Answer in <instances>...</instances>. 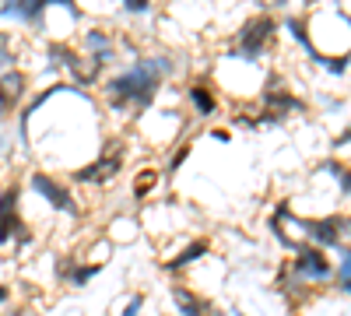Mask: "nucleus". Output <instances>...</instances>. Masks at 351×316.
<instances>
[{"mask_svg": "<svg viewBox=\"0 0 351 316\" xmlns=\"http://www.w3.org/2000/svg\"><path fill=\"white\" fill-rule=\"evenodd\" d=\"M169 64L165 60H141L134 64L127 74L112 77L109 81V95H112V109H127L130 102L137 109H148L152 106V95L158 92V81H162V71Z\"/></svg>", "mask_w": 351, "mask_h": 316, "instance_id": "f257e3e1", "label": "nucleus"}, {"mask_svg": "<svg viewBox=\"0 0 351 316\" xmlns=\"http://www.w3.org/2000/svg\"><path fill=\"white\" fill-rule=\"evenodd\" d=\"M295 281H309V284H324L330 281V264L319 246H299L295 250V264H291Z\"/></svg>", "mask_w": 351, "mask_h": 316, "instance_id": "f03ea898", "label": "nucleus"}, {"mask_svg": "<svg viewBox=\"0 0 351 316\" xmlns=\"http://www.w3.org/2000/svg\"><path fill=\"white\" fill-rule=\"evenodd\" d=\"M18 186H4L0 190V243H25L28 232H21V221H18Z\"/></svg>", "mask_w": 351, "mask_h": 316, "instance_id": "7ed1b4c3", "label": "nucleus"}, {"mask_svg": "<svg viewBox=\"0 0 351 316\" xmlns=\"http://www.w3.org/2000/svg\"><path fill=\"white\" fill-rule=\"evenodd\" d=\"M271 36H274V21H271V18L250 21L243 32H239V49H236V56H243V60H256Z\"/></svg>", "mask_w": 351, "mask_h": 316, "instance_id": "20e7f679", "label": "nucleus"}, {"mask_svg": "<svg viewBox=\"0 0 351 316\" xmlns=\"http://www.w3.org/2000/svg\"><path fill=\"white\" fill-rule=\"evenodd\" d=\"M32 190L43 197V200H49V204L56 208V211H64V215H77V204H74V197L56 183L53 176H46V172H32Z\"/></svg>", "mask_w": 351, "mask_h": 316, "instance_id": "39448f33", "label": "nucleus"}, {"mask_svg": "<svg viewBox=\"0 0 351 316\" xmlns=\"http://www.w3.org/2000/svg\"><path fill=\"white\" fill-rule=\"evenodd\" d=\"M302 228L319 243V246H341V232H344V218H324V221H302Z\"/></svg>", "mask_w": 351, "mask_h": 316, "instance_id": "423d86ee", "label": "nucleus"}, {"mask_svg": "<svg viewBox=\"0 0 351 316\" xmlns=\"http://www.w3.org/2000/svg\"><path fill=\"white\" fill-rule=\"evenodd\" d=\"M49 0H4V8H0V18H14V21H28L36 25L43 18Z\"/></svg>", "mask_w": 351, "mask_h": 316, "instance_id": "0eeeda50", "label": "nucleus"}, {"mask_svg": "<svg viewBox=\"0 0 351 316\" xmlns=\"http://www.w3.org/2000/svg\"><path fill=\"white\" fill-rule=\"evenodd\" d=\"M25 95V74H0V117H8V112L21 102Z\"/></svg>", "mask_w": 351, "mask_h": 316, "instance_id": "6e6552de", "label": "nucleus"}, {"mask_svg": "<svg viewBox=\"0 0 351 316\" xmlns=\"http://www.w3.org/2000/svg\"><path fill=\"white\" fill-rule=\"evenodd\" d=\"M112 172H120V158H99V162H92L88 169L74 172V180L77 183H102V180L112 176Z\"/></svg>", "mask_w": 351, "mask_h": 316, "instance_id": "1a4fd4ad", "label": "nucleus"}, {"mask_svg": "<svg viewBox=\"0 0 351 316\" xmlns=\"http://www.w3.org/2000/svg\"><path fill=\"white\" fill-rule=\"evenodd\" d=\"M176 309H180V316H218L208 302H200L193 292L186 289H176Z\"/></svg>", "mask_w": 351, "mask_h": 316, "instance_id": "9d476101", "label": "nucleus"}, {"mask_svg": "<svg viewBox=\"0 0 351 316\" xmlns=\"http://www.w3.org/2000/svg\"><path fill=\"white\" fill-rule=\"evenodd\" d=\"M190 102L197 106V112H200V117H211V112L218 109V99L208 92V88H204V84H197V88H190Z\"/></svg>", "mask_w": 351, "mask_h": 316, "instance_id": "9b49d317", "label": "nucleus"}, {"mask_svg": "<svg viewBox=\"0 0 351 316\" xmlns=\"http://www.w3.org/2000/svg\"><path fill=\"white\" fill-rule=\"evenodd\" d=\"M211 246L208 243H193L186 253H180V256H176V260H169V271H180V267H186V264H193L197 260V256H204V253H208Z\"/></svg>", "mask_w": 351, "mask_h": 316, "instance_id": "f8f14e48", "label": "nucleus"}, {"mask_svg": "<svg viewBox=\"0 0 351 316\" xmlns=\"http://www.w3.org/2000/svg\"><path fill=\"white\" fill-rule=\"evenodd\" d=\"M285 25H288L291 39H295V42H299V46H302L306 53H313V42H309V32H306V21H302V18H288Z\"/></svg>", "mask_w": 351, "mask_h": 316, "instance_id": "ddd939ff", "label": "nucleus"}, {"mask_svg": "<svg viewBox=\"0 0 351 316\" xmlns=\"http://www.w3.org/2000/svg\"><path fill=\"white\" fill-rule=\"evenodd\" d=\"M337 281H341V292L351 295V250H341V271H337Z\"/></svg>", "mask_w": 351, "mask_h": 316, "instance_id": "4468645a", "label": "nucleus"}, {"mask_svg": "<svg viewBox=\"0 0 351 316\" xmlns=\"http://www.w3.org/2000/svg\"><path fill=\"white\" fill-rule=\"evenodd\" d=\"M316 64H324L330 74H344L348 71V64H351V53H344V56H337V60H330V56H313Z\"/></svg>", "mask_w": 351, "mask_h": 316, "instance_id": "2eb2a0df", "label": "nucleus"}, {"mask_svg": "<svg viewBox=\"0 0 351 316\" xmlns=\"http://www.w3.org/2000/svg\"><path fill=\"white\" fill-rule=\"evenodd\" d=\"M155 180H158V176H155V169H144V172H141V180L134 183V197H148V186H152Z\"/></svg>", "mask_w": 351, "mask_h": 316, "instance_id": "dca6fc26", "label": "nucleus"}, {"mask_svg": "<svg viewBox=\"0 0 351 316\" xmlns=\"http://www.w3.org/2000/svg\"><path fill=\"white\" fill-rule=\"evenodd\" d=\"M99 271H102L99 264H88V267H77V271H71V281H74V284H84L88 278H95Z\"/></svg>", "mask_w": 351, "mask_h": 316, "instance_id": "f3484780", "label": "nucleus"}, {"mask_svg": "<svg viewBox=\"0 0 351 316\" xmlns=\"http://www.w3.org/2000/svg\"><path fill=\"white\" fill-rule=\"evenodd\" d=\"M14 64V53H11V42H8V36L0 32V71L4 67H11Z\"/></svg>", "mask_w": 351, "mask_h": 316, "instance_id": "a211bd4d", "label": "nucleus"}, {"mask_svg": "<svg viewBox=\"0 0 351 316\" xmlns=\"http://www.w3.org/2000/svg\"><path fill=\"white\" fill-rule=\"evenodd\" d=\"M123 8L134 11V14H144V11H148V0H123Z\"/></svg>", "mask_w": 351, "mask_h": 316, "instance_id": "6ab92c4d", "label": "nucleus"}, {"mask_svg": "<svg viewBox=\"0 0 351 316\" xmlns=\"http://www.w3.org/2000/svg\"><path fill=\"white\" fill-rule=\"evenodd\" d=\"M141 302H144V299H141V295H134V299L127 302V309H123V316H137V313H141Z\"/></svg>", "mask_w": 351, "mask_h": 316, "instance_id": "aec40b11", "label": "nucleus"}, {"mask_svg": "<svg viewBox=\"0 0 351 316\" xmlns=\"http://www.w3.org/2000/svg\"><path fill=\"white\" fill-rule=\"evenodd\" d=\"M186 151H190V148H180V151H176V155H172V165H169L172 172H176V169H180V165H183V158H186Z\"/></svg>", "mask_w": 351, "mask_h": 316, "instance_id": "412c9836", "label": "nucleus"}, {"mask_svg": "<svg viewBox=\"0 0 351 316\" xmlns=\"http://www.w3.org/2000/svg\"><path fill=\"white\" fill-rule=\"evenodd\" d=\"M8 295H11V292L4 289V284H0V302H8Z\"/></svg>", "mask_w": 351, "mask_h": 316, "instance_id": "4be33fe9", "label": "nucleus"}, {"mask_svg": "<svg viewBox=\"0 0 351 316\" xmlns=\"http://www.w3.org/2000/svg\"><path fill=\"white\" fill-rule=\"evenodd\" d=\"M344 232L351 236V218H344Z\"/></svg>", "mask_w": 351, "mask_h": 316, "instance_id": "5701e85b", "label": "nucleus"}, {"mask_svg": "<svg viewBox=\"0 0 351 316\" xmlns=\"http://www.w3.org/2000/svg\"><path fill=\"white\" fill-rule=\"evenodd\" d=\"M236 316H243V313H236Z\"/></svg>", "mask_w": 351, "mask_h": 316, "instance_id": "b1692460", "label": "nucleus"}, {"mask_svg": "<svg viewBox=\"0 0 351 316\" xmlns=\"http://www.w3.org/2000/svg\"><path fill=\"white\" fill-rule=\"evenodd\" d=\"M309 4H313V0H309Z\"/></svg>", "mask_w": 351, "mask_h": 316, "instance_id": "393cba45", "label": "nucleus"}]
</instances>
